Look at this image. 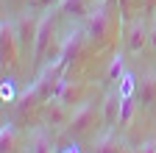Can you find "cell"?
I'll list each match as a JSON object with an SVG mask.
<instances>
[{
	"instance_id": "6da1fadb",
	"label": "cell",
	"mask_w": 156,
	"mask_h": 153,
	"mask_svg": "<svg viewBox=\"0 0 156 153\" xmlns=\"http://www.w3.org/2000/svg\"><path fill=\"white\" fill-rule=\"evenodd\" d=\"M98 123V111L92 103H81L75 106L73 114H70V123H67V134L70 137H84V134H89Z\"/></svg>"
},
{
	"instance_id": "7a4b0ae2",
	"label": "cell",
	"mask_w": 156,
	"mask_h": 153,
	"mask_svg": "<svg viewBox=\"0 0 156 153\" xmlns=\"http://www.w3.org/2000/svg\"><path fill=\"white\" fill-rule=\"evenodd\" d=\"M20 33H17V23L14 20H6L0 23V53H3V64H14L17 56H20Z\"/></svg>"
},
{
	"instance_id": "3957f363",
	"label": "cell",
	"mask_w": 156,
	"mask_h": 153,
	"mask_svg": "<svg viewBox=\"0 0 156 153\" xmlns=\"http://www.w3.org/2000/svg\"><path fill=\"white\" fill-rule=\"evenodd\" d=\"M53 28H56V17H53V9H48L39 20V31H36V39H34V61L39 64L45 59V53L50 47V39H53Z\"/></svg>"
},
{
	"instance_id": "277c9868",
	"label": "cell",
	"mask_w": 156,
	"mask_h": 153,
	"mask_svg": "<svg viewBox=\"0 0 156 153\" xmlns=\"http://www.w3.org/2000/svg\"><path fill=\"white\" fill-rule=\"evenodd\" d=\"M106 33H109V14L103 9H98V11L89 14V20H87V36L92 42H103Z\"/></svg>"
},
{
	"instance_id": "5b68a950",
	"label": "cell",
	"mask_w": 156,
	"mask_h": 153,
	"mask_svg": "<svg viewBox=\"0 0 156 153\" xmlns=\"http://www.w3.org/2000/svg\"><path fill=\"white\" fill-rule=\"evenodd\" d=\"M120 106H123V95L117 89L106 92V98H103V125L106 128H114L120 123Z\"/></svg>"
},
{
	"instance_id": "8992f818",
	"label": "cell",
	"mask_w": 156,
	"mask_h": 153,
	"mask_svg": "<svg viewBox=\"0 0 156 153\" xmlns=\"http://www.w3.org/2000/svg\"><path fill=\"white\" fill-rule=\"evenodd\" d=\"M81 98H84V84L62 78V84H58V89H56V100L64 103V106H73V103H81Z\"/></svg>"
},
{
	"instance_id": "52a82bcc",
	"label": "cell",
	"mask_w": 156,
	"mask_h": 153,
	"mask_svg": "<svg viewBox=\"0 0 156 153\" xmlns=\"http://www.w3.org/2000/svg\"><path fill=\"white\" fill-rule=\"evenodd\" d=\"M39 20H42V17L34 14L31 9H25V14L17 20V33H20V42H23V45H28V42H34V39H36Z\"/></svg>"
},
{
	"instance_id": "ba28073f",
	"label": "cell",
	"mask_w": 156,
	"mask_h": 153,
	"mask_svg": "<svg viewBox=\"0 0 156 153\" xmlns=\"http://www.w3.org/2000/svg\"><path fill=\"white\" fill-rule=\"evenodd\" d=\"M136 100L142 106H156V75L153 72H145L136 78Z\"/></svg>"
},
{
	"instance_id": "9c48e42d",
	"label": "cell",
	"mask_w": 156,
	"mask_h": 153,
	"mask_svg": "<svg viewBox=\"0 0 156 153\" xmlns=\"http://www.w3.org/2000/svg\"><path fill=\"white\" fill-rule=\"evenodd\" d=\"M148 28H145V23L142 20H134L131 25H128V31H126V45H128V50L131 53H140L145 45H148Z\"/></svg>"
},
{
	"instance_id": "30bf717a",
	"label": "cell",
	"mask_w": 156,
	"mask_h": 153,
	"mask_svg": "<svg viewBox=\"0 0 156 153\" xmlns=\"http://www.w3.org/2000/svg\"><path fill=\"white\" fill-rule=\"evenodd\" d=\"M70 106H64V103H58L56 98H53V103L48 100V106H45V123L48 125H67L70 123V111H67Z\"/></svg>"
},
{
	"instance_id": "8fae6325",
	"label": "cell",
	"mask_w": 156,
	"mask_h": 153,
	"mask_svg": "<svg viewBox=\"0 0 156 153\" xmlns=\"http://www.w3.org/2000/svg\"><path fill=\"white\" fill-rule=\"evenodd\" d=\"M92 153H126V150H123V142L112 134V128H106V134H101V137L95 139Z\"/></svg>"
},
{
	"instance_id": "7c38bea8",
	"label": "cell",
	"mask_w": 156,
	"mask_h": 153,
	"mask_svg": "<svg viewBox=\"0 0 156 153\" xmlns=\"http://www.w3.org/2000/svg\"><path fill=\"white\" fill-rule=\"evenodd\" d=\"M81 42H84V33L81 31H73L67 39H64V45H62V53H58V59H62L64 64H70L75 56H78V50H81Z\"/></svg>"
},
{
	"instance_id": "4fadbf2b",
	"label": "cell",
	"mask_w": 156,
	"mask_h": 153,
	"mask_svg": "<svg viewBox=\"0 0 156 153\" xmlns=\"http://www.w3.org/2000/svg\"><path fill=\"white\" fill-rule=\"evenodd\" d=\"M58 9L67 11L70 17H87V14H92L89 11V0H62Z\"/></svg>"
},
{
	"instance_id": "5bb4252c",
	"label": "cell",
	"mask_w": 156,
	"mask_h": 153,
	"mask_svg": "<svg viewBox=\"0 0 156 153\" xmlns=\"http://www.w3.org/2000/svg\"><path fill=\"white\" fill-rule=\"evenodd\" d=\"M17 131H14V125H3V131H0V148H3V153H11L14 148H17Z\"/></svg>"
},
{
	"instance_id": "9a60e30c",
	"label": "cell",
	"mask_w": 156,
	"mask_h": 153,
	"mask_svg": "<svg viewBox=\"0 0 156 153\" xmlns=\"http://www.w3.org/2000/svg\"><path fill=\"white\" fill-rule=\"evenodd\" d=\"M123 75H126V70H123V56L117 53L114 59L109 61V67H106V81H109V84H117Z\"/></svg>"
},
{
	"instance_id": "2e32d148",
	"label": "cell",
	"mask_w": 156,
	"mask_h": 153,
	"mask_svg": "<svg viewBox=\"0 0 156 153\" xmlns=\"http://www.w3.org/2000/svg\"><path fill=\"white\" fill-rule=\"evenodd\" d=\"M136 98H123V106H120V123L117 125H131L134 120V114H136Z\"/></svg>"
},
{
	"instance_id": "e0dca14e",
	"label": "cell",
	"mask_w": 156,
	"mask_h": 153,
	"mask_svg": "<svg viewBox=\"0 0 156 153\" xmlns=\"http://www.w3.org/2000/svg\"><path fill=\"white\" fill-rule=\"evenodd\" d=\"M117 92L123 95V98H136V78L131 72H126L120 81H117Z\"/></svg>"
},
{
	"instance_id": "ac0fdd59",
	"label": "cell",
	"mask_w": 156,
	"mask_h": 153,
	"mask_svg": "<svg viewBox=\"0 0 156 153\" xmlns=\"http://www.w3.org/2000/svg\"><path fill=\"white\" fill-rule=\"evenodd\" d=\"M31 153H50V139H48V137H36Z\"/></svg>"
},
{
	"instance_id": "d6986e66",
	"label": "cell",
	"mask_w": 156,
	"mask_h": 153,
	"mask_svg": "<svg viewBox=\"0 0 156 153\" xmlns=\"http://www.w3.org/2000/svg\"><path fill=\"white\" fill-rule=\"evenodd\" d=\"M134 153H156V142L151 139V142H145V145H140V148H136Z\"/></svg>"
},
{
	"instance_id": "ffe728a7",
	"label": "cell",
	"mask_w": 156,
	"mask_h": 153,
	"mask_svg": "<svg viewBox=\"0 0 156 153\" xmlns=\"http://www.w3.org/2000/svg\"><path fill=\"white\" fill-rule=\"evenodd\" d=\"M58 3H62V0H42V3H39V9H45V11H48V9H56Z\"/></svg>"
},
{
	"instance_id": "44dd1931",
	"label": "cell",
	"mask_w": 156,
	"mask_h": 153,
	"mask_svg": "<svg viewBox=\"0 0 156 153\" xmlns=\"http://www.w3.org/2000/svg\"><path fill=\"white\" fill-rule=\"evenodd\" d=\"M0 92H3V98H6V100H11V98H14V89H11V84H3V89H0Z\"/></svg>"
},
{
	"instance_id": "7402d4cb",
	"label": "cell",
	"mask_w": 156,
	"mask_h": 153,
	"mask_svg": "<svg viewBox=\"0 0 156 153\" xmlns=\"http://www.w3.org/2000/svg\"><path fill=\"white\" fill-rule=\"evenodd\" d=\"M148 45L156 50V23H153V28H151V33H148Z\"/></svg>"
},
{
	"instance_id": "603a6c76",
	"label": "cell",
	"mask_w": 156,
	"mask_h": 153,
	"mask_svg": "<svg viewBox=\"0 0 156 153\" xmlns=\"http://www.w3.org/2000/svg\"><path fill=\"white\" fill-rule=\"evenodd\" d=\"M25 3V9H39V3H42V0H23Z\"/></svg>"
},
{
	"instance_id": "cb8c5ba5",
	"label": "cell",
	"mask_w": 156,
	"mask_h": 153,
	"mask_svg": "<svg viewBox=\"0 0 156 153\" xmlns=\"http://www.w3.org/2000/svg\"><path fill=\"white\" fill-rule=\"evenodd\" d=\"M64 153H78V150H75V145H73V148H67V150H64Z\"/></svg>"
},
{
	"instance_id": "d4e9b609",
	"label": "cell",
	"mask_w": 156,
	"mask_h": 153,
	"mask_svg": "<svg viewBox=\"0 0 156 153\" xmlns=\"http://www.w3.org/2000/svg\"><path fill=\"white\" fill-rule=\"evenodd\" d=\"M153 23H156V20H153Z\"/></svg>"
}]
</instances>
